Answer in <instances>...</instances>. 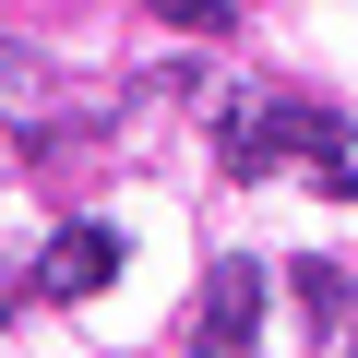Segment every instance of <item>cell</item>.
<instances>
[{"label": "cell", "instance_id": "obj_4", "mask_svg": "<svg viewBox=\"0 0 358 358\" xmlns=\"http://www.w3.org/2000/svg\"><path fill=\"white\" fill-rule=\"evenodd\" d=\"M287 287H299V310H310L322 334H334V322L358 310V275H334V263H287Z\"/></svg>", "mask_w": 358, "mask_h": 358}, {"label": "cell", "instance_id": "obj_3", "mask_svg": "<svg viewBox=\"0 0 358 358\" xmlns=\"http://www.w3.org/2000/svg\"><path fill=\"white\" fill-rule=\"evenodd\" d=\"M275 143L334 167V155H346V108H322V96H275Z\"/></svg>", "mask_w": 358, "mask_h": 358}, {"label": "cell", "instance_id": "obj_6", "mask_svg": "<svg viewBox=\"0 0 358 358\" xmlns=\"http://www.w3.org/2000/svg\"><path fill=\"white\" fill-rule=\"evenodd\" d=\"M155 13H167V24H192V36H227V24H239V0H155Z\"/></svg>", "mask_w": 358, "mask_h": 358}, {"label": "cell", "instance_id": "obj_7", "mask_svg": "<svg viewBox=\"0 0 358 358\" xmlns=\"http://www.w3.org/2000/svg\"><path fill=\"white\" fill-rule=\"evenodd\" d=\"M346 322H358V310H346Z\"/></svg>", "mask_w": 358, "mask_h": 358}, {"label": "cell", "instance_id": "obj_5", "mask_svg": "<svg viewBox=\"0 0 358 358\" xmlns=\"http://www.w3.org/2000/svg\"><path fill=\"white\" fill-rule=\"evenodd\" d=\"M0 84H13V108H48V96H60V72H36L24 48H0Z\"/></svg>", "mask_w": 358, "mask_h": 358}, {"label": "cell", "instance_id": "obj_1", "mask_svg": "<svg viewBox=\"0 0 358 358\" xmlns=\"http://www.w3.org/2000/svg\"><path fill=\"white\" fill-rule=\"evenodd\" d=\"M108 275H120V239H108V227H60V239L36 251L24 287H36V299H96Z\"/></svg>", "mask_w": 358, "mask_h": 358}, {"label": "cell", "instance_id": "obj_2", "mask_svg": "<svg viewBox=\"0 0 358 358\" xmlns=\"http://www.w3.org/2000/svg\"><path fill=\"white\" fill-rule=\"evenodd\" d=\"M192 334H203V346H251V334H263V275H251V263H215Z\"/></svg>", "mask_w": 358, "mask_h": 358}]
</instances>
